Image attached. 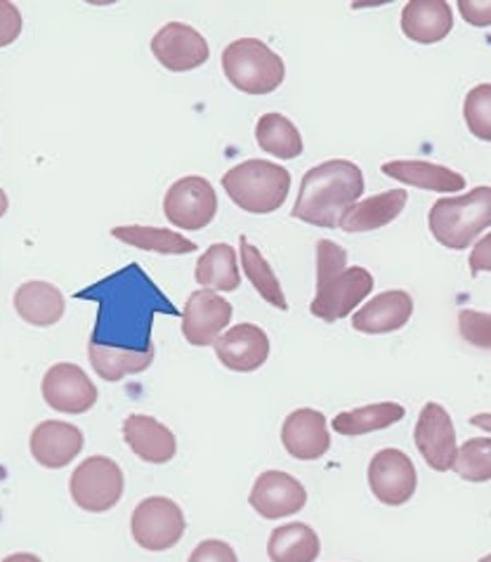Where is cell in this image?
<instances>
[{
    "label": "cell",
    "mask_w": 491,
    "mask_h": 562,
    "mask_svg": "<svg viewBox=\"0 0 491 562\" xmlns=\"http://www.w3.org/2000/svg\"><path fill=\"white\" fill-rule=\"evenodd\" d=\"M3 562H43V560L34 553H12Z\"/></svg>",
    "instance_id": "obj_40"
},
{
    "label": "cell",
    "mask_w": 491,
    "mask_h": 562,
    "mask_svg": "<svg viewBox=\"0 0 491 562\" xmlns=\"http://www.w3.org/2000/svg\"><path fill=\"white\" fill-rule=\"evenodd\" d=\"M152 55L166 71L185 74L203 67L211 57L209 41L194 26L168 22L152 38Z\"/></svg>",
    "instance_id": "obj_11"
},
{
    "label": "cell",
    "mask_w": 491,
    "mask_h": 562,
    "mask_svg": "<svg viewBox=\"0 0 491 562\" xmlns=\"http://www.w3.org/2000/svg\"><path fill=\"white\" fill-rule=\"evenodd\" d=\"M380 173L402 184L419 187V190H425V192L456 194L466 187V178L461 173L431 161H406V159L386 161L380 166Z\"/></svg>",
    "instance_id": "obj_22"
},
{
    "label": "cell",
    "mask_w": 491,
    "mask_h": 562,
    "mask_svg": "<svg viewBox=\"0 0 491 562\" xmlns=\"http://www.w3.org/2000/svg\"><path fill=\"white\" fill-rule=\"evenodd\" d=\"M414 445L423 461L437 473L454 471L458 454L456 428L449 412L439 402H425L414 428Z\"/></svg>",
    "instance_id": "obj_12"
},
{
    "label": "cell",
    "mask_w": 491,
    "mask_h": 562,
    "mask_svg": "<svg viewBox=\"0 0 491 562\" xmlns=\"http://www.w3.org/2000/svg\"><path fill=\"white\" fill-rule=\"evenodd\" d=\"M470 426L480 428L484 432H491V412H484V414H478V416H470Z\"/></svg>",
    "instance_id": "obj_39"
},
{
    "label": "cell",
    "mask_w": 491,
    "mask_h": 562,
    "mask_svg": "<svg viewBox=\"0 0 491 562\" xmlns=\"http://www.w3.org/2000/svg\"><path fill=\"white\" fill-rule=\"evenodd\" d=\"M458 12L475 29L491 26V0H458Z\"/></svg>",
    "instance_id": "obj_37"
},
{
    "label": "cell",
    "mask_w": 491,
    "mask_h": 562,
    "mask_svg": "<svg viewBox=\"0 0 491 562\" xmlns=\"http://www.w3.org/2000/svg\"><path fill=\"white\" fill-rule=\"evenodd\" d=\"M454 473L466 482H489L491 480V437H472L458 447L454 461Z\"/></svg>",
    "instance_id": "obj_32"
},
{
    "label": "cell",
    "mask_w": 491,
    "mask_h": 562,
    "mask_svg": "<svg viewBox=\"0 0 491 562\" xmlns=\"http://www.w3.org/2000/svg\"><path fill=\"white\" fill-rule=\"evenodd\" d=\"M406 201H409L406 190H388V192L364 199L345 213L341 229L347 234H359V232H373V229L386 227L402 215V211L406 209Z\"/></svg>",
    "instance_id": "obj_24"
},
{
    "label": "cell",
    "mask_w": 491,
    "mask_h": 562,
    "mask_svg": "<svg viewBox=\"0 0 491 562\" xmlns=\"http://www.w3.org/2000/svg\"><path fill=\"white\" fill-rule=\"evenodd\" d=\"M187 562H239L236 551L223 539H205L197 543Z\"/></svg>",
    "instance_id": "obj_35"
},
{
    "label": "cell",
    "mask_w": 491,
    "mask_h": 562,
    "mask_svg": "<svg viewBox=\"0 0 491 562\" xmlns=\"http://www.w3.org/2000/svg\"><path fill=\"white\" fill-rule=\"evenodd\" d=\"M464 119L468 131L482 139V143H491V83L475 86L464 102Z\"/></svg>",
    "instance_id": "obj_33"
},
{
    "label": "cell",
    "mask_w": 491,
    "mask_h": 562,
    "mask_svg": "<svg viewBox=\"0 0 491 562\" xmlns=\"http://www.w3.org/2000/svg\"><path fill=\"white\" fill-rule=\"evenodd\" d=\"M125 477L121 465L109 457H90L74 468L69 477V494L74 504L86 513L112 510L123 496Z\"/></svg>",
    "instance_id": "obj_7"
},
{
    "label": "cell",
    "mask_w": 491,
    "mask_h": 562,
    "mask_svg": "<svg viewBox=\"0 0 491 562\" xmlns=\"http://www.w3.org/2000/svg\"><path fill=\"white\" fill-rule=\"evenodd\" d=\"M281 445L298 461H320L331 449L326 416L316 409H295L281 426Z\"/></svg>",
    "instance_id": "obj_20"
},
{
    "label": "cell",
    "mask_w": 491,
    "mask_h": 562,
    "mask_svg": "<svg viewBox=\"0 0 491 562\" xmlns=\"http://www.w3.org/2000/svg\"><path fill=\"white\" fill-rule=\"evenodd\" d=\"M427 227L437 244L464 251L491 227V187H475L464 196H445L427 213Z\"/></svg>",
    "instance_id": "obj_5"
},
{
    "label": "cell",
    "mask_w": 491,
    "mask_h": 562,
    "mask_svg": "<svg viewBox=\"0 0 491 562\" xmlns=\"http://www.w3.org/2000/svg\"><path fill=\"white\" fill-rule=\"evenodd\" d=\"M41 390L47 407L62 414H86L98 404V387L81 367L71 362L47 369Z\"/></svg>",
    "instance_id": "obj_14"
},
{
    "label": "cell",
    "mask_w": 491,
    "mask_h": 562,
    "mask_svg": "<svg viewBox=\"0 0 491 562\" xmlns=\"http://www.w3.org/2000/svg\"><path fill=\"white\" fill-rule=\"evenodd\" d=\"M14 310L31 326H53L65 317L67 299L51 281H26L14 291Z\"/></svg>",
    "instance_id": "obj_23"
},
{
    "label": "cell",
    "mask_w": 491,
    "mask_h": 562,
    "mask_svg": "<svg viewBox=\"0 0 491 562\" xmlns=\"http://www.w3.org/2000/svg\"><path fill=\"white\" fill-rule=\"evenodd\" d=\"M223 71L244 95H269L287 78L283 59L260 38L232 41L223 50Z\"/></svg>",
    "instance_id": "obj_6"
},
{
    "label": "cell",
    "mask_w": 491,
    "mask_h": 562,
    "mask_svg": "<svg viewBox=\"0 0 491 562\" xmlns=\"http://www.w3.org/2000/svg\"><path fill=\"white\" fill-rule=\"evenodd\" d=\"M8 206H10V201H8V194L0 190V217H3L5 213H8Z\"/></svg>",
    "instance_id": "obj_41"
},
{
    "label": "cell",
    "mask_w": 491,
    "mask_h": 562,
    "mask_svg": "<svg viewBox=\"0 0 491 562\" xmlns=\"http://www.w3.org/2000/svg\"><path fill=\"white\" fill-rule=\"evenodd\" d=\"M364 194L361 168L347 159H331L310 168L300 182L291 215L314 227L341 229L345 213Z\"/></svg>",
    "instance_id": "obj_2"
},
{
    "label": "cell",
    "mask_w": 491,
    "mask_h": 562,
    "mask_svg": "<svg viewBox=\"0 0 491 562\" xmlns=\"http://www.w3.org/2000/svg\"><path fill=\"white\" fill-rule=\"evenodd\" d=\"M234 307L223 295L199 289L189 293L182 310V336L194 348L215 346V340L227 331Z\"/></svg>",
    "instance_id": "obj_13"
},
{
    "label": "cell",
    "mask_w": 491,
    "mask_h": 562,
    "mask_svg": "<svg viewBox=\"0 0 491 562\" xmlns=\"http://www.w3.org/2000/svg\"><path fill=\"white\" fill-rule=\"evenodd\" d=\"M164 215L170 225L187 232L209 227L217 215L215 187L201 176H185L168 187Z\"/></svg>",
    "instance_id": "obj_9"
},
{
    "label": "cell",
    "mask_w": 491,
    "mask_h": 562,
    "mask_svg": "<svg viewBox=\"0 0 491 562\" xmlns=\"http://www.w3.org/2000/svg\"><path fill=\"white\" fill-rule=\"evenodd\" d=\"M88 359L94 373L107 383H119L129 376L147 371L154 362V346L147 350L133 348H112L100 342H88Z\"/></svg>",
    "instance_id": "obj_25"
},
{
    "label": "cell",
    "mask_w": 491,
    "mask_h": 562,
    "mask_svg": "<svg viewBox=\"0 0 491 562\" xmlns=\"http://www.w3.org/2000/svg\"><path fill=\"white\" fill-rule=\"evenodd\" d=\"M258 147L275 159L293 161L305 151L303 135L295 128V123L283 114H263L256 123Z\"/></svg>",
    "instance_id": "obj_30"
},
{
    "label": "cell",
    "mask_w": 491,
    "mask_h": 562,
    "mask_svg": "<svg viewBox=\"0 0 491 562\" xmlns=\"http://www.w3.org/2000/svg\"><path fill=\"white\" fill-rule=\"evenodd\" d=\"M239 262H242V270H244L246 279L250 281L253 289L258 291L260 299L272 307L287 312L289 310L287 293H283L281 281L277 279L272 265L265 260L260 248L253 246L246 237L239 239Z\"/></svg>",
    "instance_id": "obj_31"
},
{
    "label": "cell",
    "mask_w": 491,
    "mask_h": 562,
    "mask_svg": "<svg viewBox=\"0 0 491 562\" xmlns=\"http://www.w3.org/2000/svg\"><path fill=\"white\" fill-rule=\"evenodd\" d=\"M100 295V319L94 324L92 342L104 340V336L119 334L112 348H133L147 350L152 348L149 326L154 322V305L164 299L158 295L147 274L140 268H125L123 272L104 279L100 286L92 289Z\"/></svg>",
    "instance_id": "obj_1"
},
{
    "label": "cell",
    "mask_w": 491,
    "mask_h": 562,
    "mask_svg": "<svg viewBox=\"0 0 491 562\" xmlns=\"http://www.w3.org/2000/svg\"><path fill=\"white\" fill-rule=\"evenodd\" d=\"M470 274L478 277L480 272H491V232L472 246V254L468 258Z\"/></svg>",
    "instance_id": "obj_38"
},
{
    "label": "cell",
    "mask_w": 491,
    "mask_h": 562,
    "mask_svg": "<svg viewBox=\"0 0 491 562\" xmlns=\"http://www.w3.org/2000/svg\"><path fill=\"white\" fill-rule=\"evenodd\" d=\"M322 553L320 535L305 522L277 527L267 541L269 562H316Z\"/></svg>",
    "instance_id": "obj_26"
},
{
    "label": "cell",
    "mask_w": 491,
    "mask_h": 562,
    "mask_svg": "<svg viewBox=\"0 0 491 562\" xmlns=\"http://www.w3.org/2000/svg\"><path fill=\"white\" fill-rule=\"evenodd\" d=\"M220 184H223V190L232 199V204L242 211L267 215L287 204L291 192V173L279 164L248 159L227 170Z\"/></svg>",
    "instance_id": "obj_4"
},
{
    "label": "cell",
    "mask_w": 491,
    "mask_h": 562,
    "mask_svg": "<svg viewBox=\"0 0 491 562\" xmlns=\"http://www.w3.org/2000/svg\"><path fill=\"white\" fill-rule=\"evenodd\" d=\"M22 34V12L10 0H0V48H8Z\"/></svg>",
    "instance_id": "obj_36"
},
{
    "label": "cell",
    "mask_w": 491,
    "mask_h": 562,
    "mask_svg": "<svg viewBox=\"0 0 491 562\" xmlns=\"http://www.w3.org/2000/svg\"><path fill=\"white\" fill-rule=\"evenodd\" d=\"M215 357L227 371L253 373L269 359V336L258 324H236L215 340Z\"/></svg>",
    "instance_id": "obj_16"
},
{
    "label": "cell",
    "mask_w": 491,
    "mask_h": 562,
    "mask_svg": "<svg viewBox=\"0 0 491 562\" xmlns=\"http://www.w3.org/2000/svg\"><path fill=\"white\" fill-rule=\"evenodd\" d=\"M123 440L131 447L133 454L152 465H166L178 454V440L168 426L147 414L125 416Z\"/></svg>",
    "instance_id": "obj_18"
},
{
    "label": "cell",
    "mask_w": 491,
    "mask_h": 562,
    "mask_svg": "<svg viewBox=\"0 0 491 562\" xmlns=\"http://www.w3.org/2000/svg\"><path fill=\"white\" fill-rule=\"evenodd\" d=\"M369 490L378 504L398 508L409 504L419 487L416 465L400 449H380L369 461Z\"/></svg>",
    "instance_id": "obj_10"
},
{
    "label": "cell",
    "mask_w": 491,
    "mask_h": 562,
    "mask_svg": "<svg viewBox=\"0 0 491 562\" xmlns=\"http://www.w3.org/2000/svg\"><path fill=\"white\" fill-rule=\"evenodd\" d=\"M478 562H491V553H489V555H484V558H480Z\"/></svg>",
    "instance_id": "obj_42"
},
{
    "label": "cell",
    "mask_w": 491,
    "mask_h": 562,
    "mask_svg": "<svg viewBox=\"0 0 491 562\" xmlns=\"http://www.w3.org/2000/svg\"><path fill=\"white\" fill-rule=\"evenodd\" d=\"M194 279L201 289L215 293H232L242 286L239 256L230 244H213L197 262Z\"/></svg>",
    "instance_id": "obj_27"
},
{
    "label": "cell",
    "mask_w": 491,
    "mask_h": 562,
    "mask_svg": "<svg viewBox=\"0 0 491 562\" xmlns=\"http://www.w3.org/2000/svg\"><path fill=\"white\" fill-rule=\"evenodd\" d=\"M414 317V299L402 289L378 293L353 315V329L367 336H386L404 329Z\"/></svg>",
    "instance_id": "obj_19"
},
{
    "label": "cell",
    "mask_w": 491,
    "mask_h": 562,
    "mask_svg": "<svg viewBox=\"0 0 491 562\" xmlns=\"http://www.w3.org/2000/svg\"><path fill=\"white\" fill-rule=\"evenodd\" d=\"M454 31V12L447 0H409L402 10V34L421 45L445 41Z\"/></svg>",
    "instance_id": "obj_21"
},
{
    "label": "cell",
    "mask_w": 491,
    "mask_h": 562,
    "mask_svg": "<svg viewBox=\"0 0 491 562\" xmlns=\"http://www.w3.org/2000/svg\"><path fill=\"white\" fill-rule=\"evenodd\" d=\"M86 437L81 428H76L67 420H43L31 432L29 449L34 461L47 471L67 468L83 451Z\"/></svg>",
    "instance_id": "obj_17"
},
{
    "label": "cell",
    "mask_w": 491,
    "mask_h": 562,
    "mask_svg": "<svg viewBox=\"0 0 491 562\" xmlns=\"http://www.w3.org/2000/svg\"><path fill=\"white\" fill-rule=\"evenodd\" d=\"M373 291V274L367 268H347L343 246L322 239L316 241V293L310 303L312 317L326 324L350 317L364 299Z\"/></svg>",
    "instance_id": "obj_3"
},
{
    "label": "cell",
    "mask_w": 491,
    "mask_h": 562,
    "mask_svg": "<svg viewBox=\"0 0 491 562\" xmlns=\"http://www.w3.org/2000/svg\"><path fill=\"white\" fill-rule=\"evenodd\" d=\"M248 504L265 520H283L305 508L308 490L289 473L265 471L253 482Z\"/></svg>",
    "instance_id": "obj_15"
},
{
    "label": "cell",
    "mask_w": 491,
    "mask_h": 562,
    "mask_svg": "<svg viewBox=\"0 0 491 562\" xmlns=\"http://www.w3.org/2000/svg\"><path fill=\"white\" fill-rule=\"evenodd\" d=\"M112 237L133 248H140V251H152L161 256H187L197 251V244L189 241L185 234L164 227L123 225L112 229Z\"/></svg>",
    "instance_id": "obj_29"
},
{
    "label": "cell",
    "mask_w": 491,
    "mask_h": 562,
    "mask_svg": "<svg viewBox=\"0 0 491 562\" xmlns=\"http://www.w3.org/2000/svg\"><path fill=\"white\" fill-rule=\"evenodd\" d=\"M404 416H406V409L402 404L376 402V404H367V407L338 414L334 420H331V428L345 437H359V435H371L400 424Z\"/></svg>",
    "instance_id": "obj_28"
},
{
    "label": "cell",
    "mask_w": 491,
    "mask_h": 562,
    "mask_svg": "<svg viewBox=\"0 0 491 562\" xmlns=\"http://www.w3.org/2000/svg\"><path fill=\"white\" fill-rule=\"evenodd\" d=\"M187 520L182 508L168 496H147L135 506L131 535L140 549L164 553L185 537Z\"/></svg>",
    "instance_id": "obj_8"
},
{
    "label": "cell",
    "mask_w": 491,
    "mask_h": 562,
    "mask_svg": "<svg viewBox=\"0 0 491 562\" xmlns=\"http://www.w3.org/2000/svg\"><path fill=\"white\" fill-rule=\"evenodd\" d=\"M458 334L472 348L491 350V312L461 310L458 312Z\"/></svg>",
    "instance_id": "obj_34"
}]
</instances>
